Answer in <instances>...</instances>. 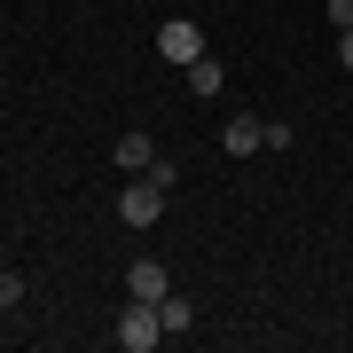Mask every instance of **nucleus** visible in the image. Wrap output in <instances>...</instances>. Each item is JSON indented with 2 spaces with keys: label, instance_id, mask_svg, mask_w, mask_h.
Listing matches in <instances>:
<instances>
[{
  "label": "nucleus",
  "instance_id": "39448f33",
  "mask_svg": "<svg viewBox=\"0 0 353 353\" xmlns=\"http://www.w3.org/2000/svg\"><path fill=\"white\" fill-rule=\"evenodd\" d=\"M220 150H228V157H252V150H267V126H259V118H228Z\"/></svg>",
  "mask_w": 353,
  "mask_h": 353
},
{
  "label": "nucleus",
  "instance_id": "1a4fd4ad",
  "mask_svg": "<svg viewBox=\"0 0 353 353\" xmlns=\"http://www.w3.org/2000/svg\"><path fill=\"white\" fill-rule=\"evenodd\" d=\"M24 299V275H8V267H0V306H16Z\"/></svg>",
  "mask_w": 353,
  "mask_h": 353
},
{
  "label": "nucleus",
  "instance_id": "f257e3e1",
  "mask_svg": "<svg viewBox=\"0 0 353 353\" xmlns=\"http://www.w3.org/2000/svg\"><path fill=\"white\" fill-rule=\"evenodd\" d=\"M165 189H173V157H157L150 173H134L126 189H118V220H126V228H150L165 212Z\"/></svg>",
  "mask_w": 353,
  "mask_h": 353
},
{
  "label": "nucleus",
  "instance_id": "7ed1b4c3",
  "mask_svg": "<svg viewBox=\"0 0 353 353\" xmlns=\"http://www.w3.org/2000/svg\"><path fill=\"white\" fill-rule=\"evenodd\" d=\"M157 55L189 71L196 55H204V24H189V16H165V24H157Z\"/></svg>",
  "mask_w": 353,
  "mask_h": 353
},
{
  "label": "nucleus",
  "instance_id": "20e7f679",
  "mask_svg": "<svg viewBox=\"0 0 353 353\" xmlns=\"http://www.w3.org/2000/svg\"><path fill=\"white\" fill-rule=\"evenodd\" d=\"M126 299H150V306L165 299V259H134L126 267Z\"/></svg>",
  "mask_w": 353,
  "mask_h": 353
},
{
  "label": "nucleus",
  "instance_id": "9b49d317",
  "mask_svg": "<svg viewBox=\"0 0 353 353\" xmlns=\"http://www.w3.org/2000/svg\"><path fill=\"white\" fill-rule=\"evenodd\" d=\"M338 63H345V71H353V32H338Z\"/></svg>",
  "mask_w": 353,
  "mask_h": 353
},
{
  "label": "nucleus",
  "instance_id": "f03ea898",
  "mask_svg": "<svg viewBox=\"0 0 353 353\" xmlns=\"http://www.w3.org/2000/svg\"><path fill=\"white\" fill-rule=\"evenodd\" d=\"M118 345L126 353H150V345H165V314L150 299H126V314H118Z\"/></svg>",
  "mask_w": 353,
  "mask_h": 353
},
{
  "label": "nucleus",
  "instance_id": "9d476101",
  "mask_svg": "<svg viewBox=\"0 0 353 353\" xmlns=\"http://www.w3.org/2000/svg\"><path fill=\"white\" fill-rule=\"evenodd\" d=\"M330 24H338V32H353V0H330Z\"/></svg>",
  "mask_w": 353,
  "mask_h": 353
},
{
  "label": "nucleus",
  "instance_id": "6e6552de",
  "mask_svg": "<svg viewBox=\"0 0 353 353\" xmlns=\"http://www.w3.org/2000/svg\"><path fill=\"white\" fill-rule=\"evenodd\" d=\"M220 79H228V71H220V55L204 48L196 63H189V87H196V94H220Z\"/></svg>",
  "mask_w": 353,
  "mask_h": 353
},
{
  "label": "nucleus",
  "instance_id": "423d86ee",
  "mask_svg": "<svg viewBox=\"0 0 353 353\" xmlns=\"http://www.w3.org/2000/svg\"><path fill=\"white\" fill-rule=\"evenodd\" d=\"M118 165H126V173H150V165H157V141L150 134H118Z\"/></svg>",
  "mask_w": 353,
  "mask_h": 353
},
{
  "label": "nucleus",
  "instance_id": "0eeeda50",
  "mask_svg": "<svg viewBox=\"0 0 353 353\" xmlns=\"http://www.w3.org/2000/svg\"><path fill=\"white\" fill-rule=\"evenodd\" d=\"M157 314H165V338H181V330L196 322V306L181 299V290H165V299H157Z\"/></svg>",
  "mask_w": 353,
  "mask_h": 353
}]
</instances>
